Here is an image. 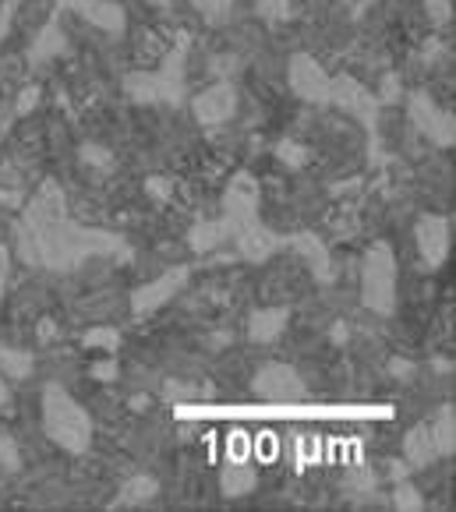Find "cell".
Listing matches in <instances>:
<instances>
[{"label":"cell","mask_w":456,"mask_h":512,"mask_svg":"<svg viewBox=\"0 0 456 512\" xmlns=\"http://www.w3.org/2000/svg\"><path fill=\"white\" fill-rule=\"evenodd\" d=\"M43 428L50 442L61 445L64 452H89L92 445V417L82 410V403L61 385H46L43 389Z\"/></svg>","instance_id":"6da1fadb"},{"label":"cell","mask_w":456,"mask_h":512,"mask_svg":"<svg viewBox=\"0 0 456 512\" xmlns=\"http://www.w3.org/2000/svg\"><path fill=\"white\" fill-rule=\"evenodd\" d=\"M361 301L375 315H389L396 304V258L389 244H372L361 262Z\"/></svg>","instance_id":"7a4b0ae2"},{"label":"cell","mask_w":456,"mask_h":512,"mask_svg":"<svg viewBox=\"0 0 456 512\" xmlns=\"http://www.w3.org/2000/svg\"><path fill=\"white\" fill-rule=\"evenodd\" d=\"M251 392L266 403H301L304 396H308L304 378L297 375L290 364H280V361L262 364V368L251 375Z\"/></svg>","instance_id":"3957f363"},{"label":"cell","mask_w":456,"mask_h":512,"mask_svg":"<svg viewBox=\"0 0 456 512\" xmlns=\"http://www.w3.org/2000/svg\"><path fill=\"white\" fill-rule=\"evenodd\" d=\"M329 103H336L340 110L354 113L361 124L375 128V117H379V99L365 89L361 82H354L350 75H336L329 78Z\"/></svg>","instance_id":"277c9868"},{"label":"cell","mask_w":456,"mask_h":512,"mask_svg":"<svg viewBox=\"0 0 456 512\" xmlns=\"http://www.w3.org/2000/svg\"><path fill=\"white\" fill-rule=\"evenodd\" d=\"M290 89L308 103H329V75L308 53H297L290 61Z\"/></svg>","instance_id":"5b68a950"},{"label":"cell","mask_w":456,"mask_h":512,"mask_svg":"<svg viewBox=\"0 0 456 512\" xmlns=\"http://www.w3.org/2000/svg\"><path fill=\"white\" fill-rule=\"evenodd\" d=\"M414 237H418V251L428 269H439L449 255V219L421 216L418 226H414Z\"/></svg>","instance_id":"8992f818"},{"label":"cell","mask_w":456,"mask_h":512,"mask_svg":"<svg viewBox=\"0 0 456 512\" xmlns=\"http://www.w3.org/2000/svg\"><path fill=\"white\" fill-rule=\"evenodd\" d=\"M411 117L435 145H453V117L446 110H439L425 92H414L411 96Z\"/></svg>","instance_id":"52a82bcc"},{"label":"cell","mask_w":456,"mask_h":512,"mask_svg":"<svg viewBox=\"0 0 456 512\" xmlns=\"http://www.w3.org/2000/svg\"><path fill=\"white\" fill-rule=\"evenodd\" d=\"M191 110H195L198 124H223V121H230V113L237 110V92L230 89V85H223V82L209 85V89H202L195 96Z\"/></svg>","instance_id":"ba28073f"},{"label":"cell","mask_w":456,"mask_h":512,"mask_svg":"<svg viewBox=\"0 0 456 512\" xmlns=\"http://www.w3.org/2000/svg\"><path fill=\"white\" fill-rule=\"evenodd\" d=\"M184 279H188V269H174V272H167V276L152 279V283H145L142 290H135L131 304H135L138 315H152V311L163 308V304L184 287Z\"/></svg>","instance_id":"9c48e42d"},{"label":"cell","mask_w":456,"mask_h":512,"mask_svg":"<svg viewBox=\"0 0 456 512\" xmlns=\"http://www.w3.org/2000/svg\"><path fill=\"white\" fill-rule=\"evenodd\" d=\"M237 237V244H241V255H248L251 262H262V258H269L276 248L283 244V237H276L273 230H266L262 223H255V216L244 219V223L230 226Z\"/></svg>","instance_id":"30bf717a"},{"label":"cell","mask_w":456,"mask_h":512,"mask_svg":"<svg viewBox=\"0 0 456 512\" xmlns=\"http://www.w3.org/2000/svg\"><path fill=\"white\" fill-rule=\"evenodd\" d=\"M61 4L71 11H78V15H82L85 22L96 25V29L114 32V36L124 32V11H121V4H114V0H61Z\"/></svg>","instance_id":"8fae6325"},{"label":"cell","mask_w":456,"mask_h":512,"mask_svg":"<svg viewBox=\"0 0 456 512\" xmlns=\"http://www.w3.org/2000/svg\"><path fill=\"white\" fill-rule=\"evenodd\" d=\"M403 460L414 470H425L439 460V445H435V435L428 424H418V428L407 431V438H403Z\"/></svg>","instance_id":"7c38bea8"},{"label":"cell","mask_w":456,"mask_h":512,"mask_svg":"<svg viewBox=\"0 0 456 512\" xmlns=\"http://www.w3.org/2000/svg\"><path fill=\"white\" fill-rule=\"evenodd\" d=\"M251 216H255V181L248 174H241L227 191V223L237 226Z\"/></svg>","instance_id":"4fadbf2b"},{"label":"cell","mask_w":456,"mask_h":512,"mask_svg":"<svg viewBox=\"0 0 456 512\" xmlns=\"http://www.w3.org/2000/svg\"><path fill=\"white\" fill-rule=\"evenodd\" d=\"M255 484H259V474H255V467H251L248 460H230L227 467H223L220 474V491L227 498H244L255 491Z\"/></svg>","instance_id":"5bb4252c"},{"label":"cell","mask_w":456,"mask_h":512,"mask_svg":"<svg viewBox=\"0 0 456 512\" xmlns=\"http://www.w3.org/2000/svg\"><path fill=\"white\" fill-rule=\"evenodd\" d=\"M283 329H287V311L283 308L251 311V318H248V339L251 343H273Z\"/></svg>","instance_id":"9a60e30c"},{"label":"cell","mask_w":456,"mask_h":512,"mask_svg":"<svg viewBox=\"0 0 456 512\" xmlns=\"http://www.w3.org/2000/svg\"><path fill=\"white\" fill-rule=\"evenodd\" d=\"M156 491H160V484L152 481V477H131V481H124L121 495L114 498V509H135V505H145L156 498Z\"/></svg>","instance_id":"2e32d148"},{"label":"cell","mask_w":456,"mask_h":512,"mask_svg":"<svg viewBox=\"0 0 456 512\" xmlns=\"http://www.w3.org/2000/svg\"><path fill=\"white\" fill-rule=\"evenodd\" d=\"M456 414H453V403H446V407H439V414L428 421V428H432L435 435V445H439V456H453L456 452Z\"/></svg>","instance_id":"e0dca14e"},{"label":"cell","mask_w":456,"mask_h":512,"mask_svg":"<svg viewBox=\"0 0 456 512\" xmlns=\"http://www.w3.org/2000/svg\"><path fill=\"white\" fill-rule=\"evenodd\" d=\"M230 234V223H202L191 230V248L195 251H209L216 241H223V237Z\"/></svg>","instance_id":"ac0fdd59"},{"label":"cell","mask_w":456,"mask_h":512,"mask_svg":"<svg viewBox=\"0 0 456 512\" xmlns=\"http://www.w3.org/2000/svg\"><path fill=\"white\" fill-rule=\"evenodd\" d=\"M32 371V357L29 354H15V350L0 347V375L8 378H25Z\"/></svg>","instance_id":"d6986e66"},{"label":"cell","mask_w":456,"mask_h":512,"mask_svg":"<svg viewBox=\"0 0 456 512\" xmlns=\"http://www.w3.org/2000/svg\"><path fill=\"white\" fill-rule=\"evenodd\" d=\"M297 248L304 251V258L315 265V272H319V276H326L329 258H326V251H322V244L315 241V237H297Z\"/></svg>","instance_id":"ffe728a7"},{"label":"cell","mask_w":456,"mask_h":512,"mask_svg":"<svg viewBox=\"0 0 456 512\" xmlns=\"http://www.w3.org/2000/svg\"><path fill=\"white\" fill-rule=\"evenodd\" d=\"M255 11H259V18H266V22L280 25L290 18V0H259Z\"/></svg>","instance_id":"44dd1931"},{"label":"cell","mask_w":456,"mask_h":512,"mask_svg":"<svg viewBox=\"0 0 456 512\" xmlns=\"http://www.w3.org/2000/svg\"><path fill=\"white\" fill-rule=\"evenodd\" d=\"M230 4H234V0H191V8H195L202 18H209V22H220V18H227Z\"/></svg>","instance_id":"7402d4cb"},{"label":"cell","mask_w":456,"mask_h":512,"mask_svg":"<svg viewBox=\"0 0 456 512\" xmlns=\"http://www.w3.org/2000/svg\"><path fill=\"white\" fill-rule=\"evenodd\" d=\"M393 505H396V509H407V512H411V509H421V491L414 488V484L403 481L400 488L393 491Z\"/></svg>","instance_id":"603a6c76"},{"label":"cell","mask_w":456,"mask_h":512,"mask_svg":"<svg viewBox=\"0 0 456 512\" xmlns=\"http://www.w3.org/2000/svg\"><path fill=\"white\" fill-rule=\"evenodd\" d=\"M428 15H432L435 25H446L453 18V8H449V0H425Z\"/></svg>","instance_id":"cb8c5ba5"},{"label":"cell","mask_w":456,"mask_h":512,"mask_svg":"<svg viewBox=\"0 0 456 512\" xmlns=\"http://www.w3.org/2000/svg\"><path fill=\"white\" fill-rule=\"evenodd\" d=\"M0 463H4V467L8 470H18V456H15V442H11L8 435H0Z\"/></svg>","instance_id":"d4e9b609"},{"label":"cell","mask_w":456,"mask_h":512,"mask_svg":"<svg viewBox=\"0 0 456 512\" xmlns=\"http://www.w3.org/2000/svg\"><path fill=\"white\" fill-rule=\"evenodd\" d=\"M85 343H89V347H110L114 350L117 347V332L114 329H99V332H89V339H85Z\"/></svg>","instance_id":"484cf974"},{"label":"cell","mask_w":456,"mask_h":512,"mask_svg":"<svg viewBox=\"0 0 456 512\" xmlns=\"http://www.w3.org/2000/svg\"><path fill=\"white\" fill-rule=\"evenodd\" d=\"M15 8H18V0H4V4H0V36L8 32L11 18H15Z\"/></svg>","instance_id":"4316f807"},{"label":"cell","mask_w":456,"mask_h":512,"mask_svg":"<svg viewBox=\"0 0 456 512\" xmlns=\"http://www.w3.org/2000/svg\"><path fill=\"white\" fill-rule=\"evenodd\" d=\"M32 103H36V89H29L22 99H18V113H29V110H32Z\"/></svg>","instance_id":"83f0119b"},{"label":"cell","mask_w":456,"mask_h":512,"mask_svg":"<svg viewBox=\"0 0 456 512\" xmlns=\"http://www.w3.org/2000/svg\"><path fill=\"white\" fill-rule=\"evenodd\" d=\"M4 279H8V251H0V290H4Z\"/></svg>","instance_id":"f1b7e54d"},{"label":"cell","mask_w":456,"mask_h":512,"mask_svg":"<svg viewBox=\"0 0 456 512\" xmlns=\"http://www.w3.org/2000/svg\"><path fill=\"white\" fill-rule=\"evenodd\" d=\"M8 403V385H4V378H0V407Z\"/></svg>","instance_id":"f546056e"}]
</instances>
